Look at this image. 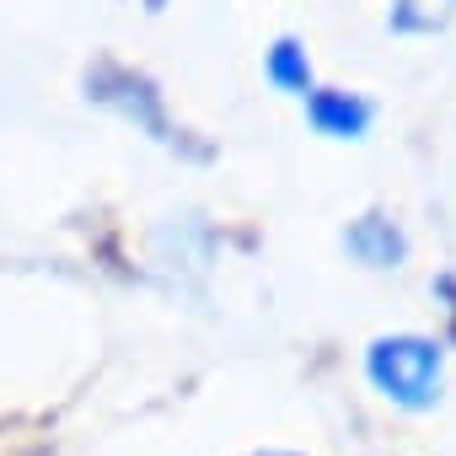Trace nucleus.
<instances>
[{"instance_id":"7ed1b4c3","label":"nucleus","mask_w":456,"mask_h":456,"mask_svg":"<svg viewBox=\"0 0 456 456\" xmlns=\"http://www.w3.org/2000/svg\"><path fill=\"white\" fill-rule=\"evenodd\" d=\"M349 253L360 258V264H370V269H397V258H403V232L392 220H381V215H365V220H354L349 225Z\"/></svg>"},{"instance_id":"39448f33","label":"nucleus","mask_w":456,"mask_h":456,"mask_svg":"<svg viewBox=\"0 0 456 456\" xmlns=\"http://www.w3.org/2000/svg\"><path fill=\"white\" fill-rule=\"evenodd\" d=\"M456 17V0H392V33H435Z\"/></svg>"},{"instance_id":"423d86ee","label":"nucleus","mask_w":456,"mask_h":456,"mask_svg":"<svg viewBox=\"0 0 456 456\" xmlns=\"http://www.w3.org/2000/svg\"><path fill=\"white\" fill-rule=\"evenodd\" d=\"M258 456H290V451H258Z\"/></svg>"},{"instance_id":"f03ea898","label":"nucleus","mask_w":456,"mask_h":456,"mask_svg":"<svg viewBox=\"0 0 456 456\" xmlns=\"http://www.w3.org/2000/svg\"><path fill=\"white\" fill-rule=\"evenodd\" d=\"M306 118L328 140H360L370 129V102L354 97V92H312L306 97Z\"/></svg>"},{"instance_id":"f257e3e1","label":"nucleus","mask_w":456,"mask_h":456,"mask_svg":"<svg viewBox=\"0 0 456 456\" xmlns=\"http://www.w3.org/2000/svg\"><path fill=\"white\" fill-rule=\"evenodd\" d=\"M365 370L403 408H429L440 397V344H429V338H413V333L376 338L365 354Z\"/></svg>"},{"instance_id":"20e7f679","label":"nucleus","mask_w":456,"mask_h":456,"mask_svg":"<svg viewBox=\"0 0 456 456\" xmlns=\"http://www.w3.org/2000/svg\"><path fill=\"white\" fill-rule=\"evenodd\" d=\"M269 81H274L280 92L312 97V60H306V49H301L296 38H280V44L269 49Z\"/></svg>"}]
</instances>
